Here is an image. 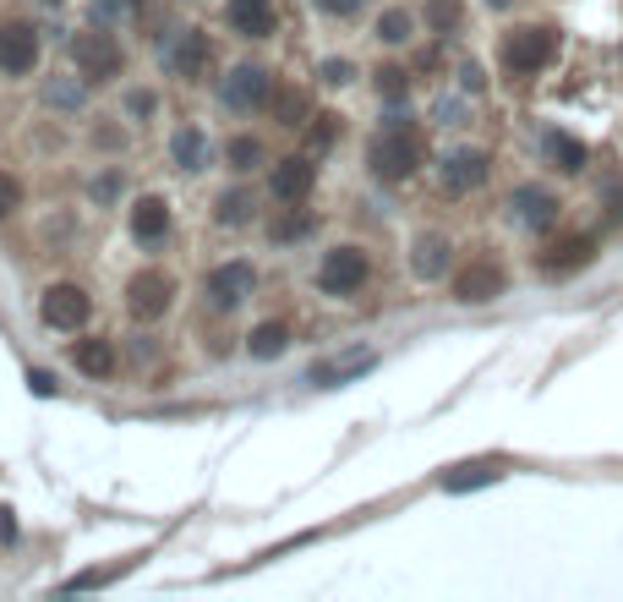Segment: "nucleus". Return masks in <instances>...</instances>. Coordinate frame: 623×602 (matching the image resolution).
<instances>
[{
	"label": "nucleus",
	"mask_w": 623,
	"mask_h": 602,
	"mask_svg": "<svg viewBox=\"0 0 623 602\" xmlns=\"http://www.w3.org/2000/svg\"><path fill=\"white\" fill-rule=\"evenodd\" d=\"M427 159V132L411 121V116H394L383 132L367 142V170L377 181H411Z\"/></svg>",
	"instance_id": "1"
},
{
	"label": "nucleus",
	"mask_w": 623,
	"mask_h": 602,
	"mask_svg": "<svg viewBox=\"0 0 623 602\" xmlns=\"http://www.w3.org/2000/svg\"><path fill=\"white\" fill-rule=\"evenodd\" d=\"M553 56H558V28H547V22L508 28L498 45V61L508 77H536V71L553 67Z\"/></svg>",
	"instance_id": "2"
},
{
	"label": "nucleus",
	"mask_w": 623,
	"mask_h": 602,
	"mask_svg": "<svg viewBox=\"0 0 623 602\" xmlns=\"http://www.w3.org/2000/svg\"><path fill=\"white\" fill-rule=\"evenodd\" d=\"M71 67L82 82H116L126 71V50L116 33H105V28H82V33H71Z\"/></svg>",
	"instance_id": "3"
},
{
	"label": "nucleus",
	"mask_w": 623,
	"mask_h": 602,
	"mask_svg": "<svg viewBox=\"0 0 623 602\" xmlns=\"http://www.w3.org/2000/svg\"><path fill=\"white\" fill-rule=\"evenodd\" d=\"M367 279H373L367 247H328L323 264H317V290L323 296H356Z\"/></svg>",
	"instance_id": "4"
},
{
	"label": "nucleus",
	"mask_w": 623,
	"mask_h": 602,
	"mask_svg": "<svg viewBox=\"0 0 623 602\" xmlns=\"http://www.w3.org/2000/svg\"><path fill=\"white\" fill-rule=\"evenodd\" d=\"M170 302H176V279H170L165 268H137V274L126 279V313H131L137 324H159V318L170 313Z\"/></svg>",
	"instance_id": "5"
},
{
	"label": "nucleus",
	"mask_w": 623,
	"mask_h": 602,
	"mask_svg": "<svg viewBox=\"0 0 623 602\" xmlns=\"http://www.w3.org/2000/svg\"><path fill=\"white\" fill-rule=\"evenodd\" d=\"M251 290H257V268H251L247 258H230V264L208 268V279H202V302H208L214 313H236Z\"/></svg>",
	"instance_id": "6"
},
{
	"label": "nucleus",
	"mask_w": 623,
	"mask_h": 602,
	"mask_svg": "<svg viewBox=\"0 0 623 602\" xmlns=\"http://www.w3.org/2000/svg\"><path fill=\"white\" fill-rule=\"evenodd\" d=\"M219 99H225L230 110H241V116H251V110H268V105H274V71L257 67V61L230 67V77L219 82Z\"/></svg>",
	"instance_id": "7"
},
{
	"label": "nucleus",
	"mask_w": 623,
	"mask_h": 602,
	"mask_svg": "<svg viewBox=\"0 0 623 602\" xmlns=\"http://www.w3.org/2000/svg\"><path fill=\"white\" fill-rule=\"evenodd\" d=\"M39 56H44L39 28L22 22V17H6L0 22V77H28V71L39 67Z\"/></svg>",
	"instance_id": "8"
},
{
	"label": "nucleus",
	"mask_w": 623,
	"mask_h": 602,
	"mask_svg": "<svg viewBox=\"0 0 623 602\" xmlns=\"http://www.w3.org/2000/svg\"><path fill=\"white\" fill-rule=\"evenodd\" d=\"M88 313H93V302H88V290L71 285V279L50 285V290L39 296V318H44L50 329H61V335H77V329L88 324Z\"/></svg>",
	"instance_id": "9"
},
{
	"label": "nucleus",
	"mask_w": 623,
	"mask_h": 602,
	"mask_svg": "<svg viewBox=\"0 0 623 602\" xmlns=\"http://www.w3.org/2000/svg\"><path fill=\"white\" fill-rule=\"evenodd\" d=\"M503 290H508V274L493 258H471L454 274V302H465V307H487V302H498Z\"/></svg>",
	"instance_id": "10"
},
{
	"label": "nucleus",
	"mask_w": 623,
	"mask_h": 602,
	"mask_svg": "<svg viewBox=\"0 0 623 602\" xmlns=\"http://www.w3.org/2000/svg\"><path fill=\"white\" fill-rule=\"evenodd\" d=\"M487 170H493V159H487L482 148H454V154H443V165H437V187H443L448 198H465V193H476V187L487 181Z\"/></svg>",
	"instance_id": "11"
},
{
	"label": "nucleus",
	"mask_w": 623,
	"mask_h": 602,
	"mask_svg": "<svg viewBox=\"0 0 623 602\" xmlns=\"http://www.w3.org/2000/svg\"><path fill=\"white\" fill-rule=\"evenodd\" d=\"M165 67L176 71L181 82H202L208 67H214V45H208V33H202V28H181L176 45L165 50Z\"/></svg>",
	"instance_id": "12"
},
{
	"label": "nucleus",
	"mask_w": 623,
	"mask_h": 602,
	"mask_svg": "<svg viewBox=\"0 0 623 602\" xmlns=\"http://www.w3.org/2000/svg\"><path fill=\"white\" fill-rule=\"evenodd\" d=\"M126 230H131L137 247H165V236H170V203L159 198V193H142V198L131 203V214H126Z\"/></svg>",
	"instance_id": "13"
},
{
	"label": "nucleus",
	"mask_w": 623,
	"mask_h": 602,
	"mask_svg": "<svg viewBox=\"0 0 623 602\" xmlns=\"http://www.w3.org/2000/svg\"><path fill=\"white\" fill-rule=\"evenodd\" d=\"M312 181H317V165H312L307 154H290V159H279V165H274V176H268L274 198L290 203V208H301V203H307Z\"/></svg>",
	"instance_id": "14"
},
{
	"label": "nucleus",
	"mask_w": 623,
	"mask_h": 602,
	"mask_svg": "<svg viewBox=\"0 0 623 602\" xmlns=\"http://www.w3.org/2000/svg\"><path fill=\"white\" fill-rule=\"evenodd\" d=\"M225 22H230V33H241V39H274V33H279L274 0H230V6H225Z\"/></svg>",
	"instance_id": "15"
},
{
	"label": "nucleus",
	"mask_w": 623,
	"mask_h": 602,
	"mask_svg": "<svg viewBox=\"0 0 623 602\" xmlns=\"http://www.w3.org/2000/svg\"><path fill=\"white\" fill-rule=\"evenodd\" d=\"M508 219L525 225V230H547L558 219V198L547 187H514L508 193Z\"/></svg>",
	"instance_id": "16"
},
{
	"label": "nucleus",
	"mask_w": 623,
	"mask_h": 602,
	"mask_svg": "<svg viewBox=\"0 0 623 602\" xmlns=\"http://www.w3.org/2000/svg\"><path fill=\"white\" fill-rule=\"evenodd\" d=\"M591 258H596V236H558V241L542 253V274L563 279V274H580Z\"/></svg>",
	"instance_id": "17"
},
{
	"label": "nucleus",
	"mask_w": 623,
	"mask_h": 602,
	"mask_svg": "<svg viewBox=\"0 0 623 602\" xmlns=\"http://www.w3.org/2000/svg\"><path fill=\"white\" fill-rule=\"evenodd\" d=\"M71 362H77V373L82 378H116L121 373V356H116V339H77L71 345Z\"/></svg>",
	"instance_id": "18"
},
{
	"label": "nucleus",
	"mask_w": 623,
	"mask_h": 602,
	"mask_svg": "<svg viewBox=\"0 0 623 602\" xmlns=\"http://www.w3.org/2000/svg\"><path fill=\"white\" fill-rule=\"evenodd\" d=\"M411 274H416V279H443V274H448V236H437V230L416 236V247H411Z\"/></svg>",
	"instance_id": "19"
},
{
	"label": "nucleus",
	"mask_w": 623,
	"mask_h": 602,
	"mask_svg": "<svg viewBox=\"0 0 623 602\" xmlns=\"http://www.w3.org/2000/svg\"><path fill=\"white\" fill-rule=\"evenodd\" d=\"M290 339H296V329H290L285 318H268V324H257V329L247 335L251 362H274V356H285V351H290Z\"/></svg>",
	"instance_id": "20"
},
{
	"label": "nucleus",
	"mask_w": 623,
	"mask_h": 602,
	"mask_svg": "<svg viewBox=\"0 0 623 602\" xmlns=\"http://www.w3.org/2000/svg\"><path fill=\"white\" fill-rule=\"evenodd\" d=\"M170 159L181 170H202L208 165V137H202V127H176L170 132Z\"/></svg>",
	"instance_id": "21"
},
{
	"label": "nucleus",
	"mask_w": 623,
	"mask_h": 602,
	"mask_svg": "<svg viewBox=\"0 0 623 602\" xmlns=\"http://www.w3.org/2000/svg\"><path fill=\"white\" fill-rule=\"evenodd\" d=\"M542 148H547L553 170H563V176L585 170V142H580V137H568V132H547V137H542Z\"/></svg>",
	"instance_id": "22"
},
{
	"label": "nucleus",
	"mask_w": 623,
	"mask_h": 602,
	"mask_svg": "<svg viewBox=\"0 0 623 602\" xmlns=\"http://www.w3.org/2000/svg\"><path fill=\"white\" fill-rule=\"evenodd\" d=\"M268 110H274L279 127H307L312 121V99L301 88H274V105H268Z\"/></svg>",
	"instance_id": "23"
},
{
	"label": "nucleus",
	"mask_w": 623,
	"mask_h": 602,
	"mask_svg": "<svg viewBox=\"0 0 623 602\" xmlns=\"http://www.w3.org/2000/svg\"><path fill=\"white\" fill-rule=\"evenodd\" d=\"M251 208H257V203H251L247 187H230V193L219 198V208H214V219H219L225 230H236V225H251Z\"/></svg>",
	"instance_id": "24"
},
{
	"label": "nucleus",
	"mask_w": 623,
	"mask_h": 602,
	"mask_svg": "<svg viewBox=\"0 0 623 602\" xmlns=\"http://www.w3.org/2000/svg\"><path fill=\"white\" fill-rule=\"evenodd\" d=\"M373 367V356L362 351V356H350V362H323V367H312V384H345V378H356V373H367Z\"/></svg>",
	"instance_id": "25"
},
{
	"label": "nucleus",
	"mask_w": 623,
	"mask_h": 602,
	"mask_svg": "<svg viewBox=\"0 0 623 602\" xmlns=\"http://www.w3.org/2000/svg\"><path fill=\"white\" fill-rule=\"evenodd\" d=\"M503 466L498 461H482V466H459L454 476H443V487L448 493H465V487H482V482H498Z\"/></svg>",
	"instance_id": "26"
},
{
	"label": "nucleus",
	"mask_w": 623,
	"mask_h": 602,
	"mask_svg": "<svg viewBox=\"0 0 623 602\" xmlns=\"http://www.w3.org/2000/svg\"><path fill=\"white\" fill-rule=\"evenodd\" d=\"M93 17L99 22H142L148 17V0H93Z\"/></svg>",
	"instance_id": "27"
},
{
	"label": "nucleus",
	"mask_w": 623,
	"mask_h": 602,
	"mask_svg": "<svg viewBox=\"0 0 623 602\" xmlns=\"http://www.w3.org/2000/svg\"><path fill=\"white\" fill-rule=\"evenodd\" d=\"M225 159H230V170H251V165H263V142L251 132H236L225 142Z\"/></svg>",
	"instance_id": "28"
},
{
	"label": "nucleus",
	"mask_w": 623,
	"mask_h": 602,
	"mask_svg": "<svg viewBox=\"0 0 623 602\" xmlns=\"http://www.w3.org/2000/svg\"><path fill=\"white\" fill-rule=\"evenodd\" d=\"M411 28H416V17H411V11H399V6H388V11L377 17V39H383V45H405V39H411Z\"/></svg>",
	"instance_id": "29"
},
{
	"label": "nucleus",
	"mask_w": 623,
	"mask_h": 602,
	"mask_svg": "<svg viewBox=\"0 0 623 602\" xmlns=\"http://www.w3.org/2000/svg\"><path fill=\"white\" fill-rule=\"evenodd\" d=\"M373 88H377V99H388V105H399V99L411 93V71H405V67H377Z\"/></svg>",
	"instance_id": "30"
},
{
	"label": "nucleus",
	"mask_w": 623,
	"mask_h": 602,
	"mask_svg": "<svg viewBox=\"0 0 623 602\" xmlns=\"http://www.w3.org/2000/svg\"><path fill=\"white\" fill-rule=\"evenodd\" d=\"M44 99H50L56 110H77V105H82V82H77V77H50V82H44Z\"/></svg>",
	"instance_id": "31"
},
{
	"label": "nucleus",
	"mask_w": 623,
	"mask_h": 602,
	"mask_svg": "<svg viewBox=\"0 0 623 602\" xmlns=\"http://www.w3.org/2000/svg\"><path fill=\"white\" fill-rule=\"evenodd\" d=\"M17 208H22V181H17L11 170H0V219L17 214Z\"/></svg>",
	"instance_id": "32"
},
{
	"label": "nucleus",
	"mask_w": 623,
	"mask_h": 602,
	"mask_svg": "<svg viewBox=\"0 0 623 602\" xmlns=\"http://www.w3.org/2000/svg\"><path fill=\"white\" fill-rule=\"evenodd\" d=\"M312 230V214H285L279 225H274V241H296V236H307Z\"/></svg>",
	"instance_id": "33"
},
{
	"label": "nucleus",
	"mask_w": 623,
	"mask_h": 602,
	"mask_svg": "<svg viewBox=\"0 0 623 602\" xmlns=\"http://www.w3.org/2000/svg\"><path fill=\"white\" fill-rule=\"evenodd\" d=\"M427 22H433V28H443V33H454L459 6H454V0H433V6H427Z\"/></svg>",
	"instance_id": "34"
},
{
	"label": "nucleus",
	"mask_w": 623,
	"mask_h": 602,
	"mask_svg": "<svg viewBox=\"0 0 623 602\" xmlns=\"http://www.w3.org/2000/svg\"><path fill=\"white\" fill-rule=\"evenodd\" d=\"M339 132V116H312V148H328Z\"/></svg>",
	"instance_id": "35"
},
{
	"label": "nucleus",
	"mask_w": 623,
	"mask_h": 602,
	"mask_svg": "<svg viewBox=\"0 0 623 602\" xmlns=\"http://www.w3.org/2000/svg\"><path fill=\"white\" fill-rule=\"evenodd\" d=\"M356 77V67L350 61H323V82H334V88H345Z\"/></svg>",
	"instance_id": "36"
},
{
	"label": "nucleus",
	"mask_w": 623,
	"mask_h": 602,
	"mask_svg": "<svg viewBox=\"0 0 623 602\" xmlns=\"http://www.w3.org/2000/svg\"><path fill=\"white\" fill-rule=\"evenodd\" d=\"M317 6H323L328 17H339V22H345V17H356V11H362L367 0H317Z\"/></svg>",
	"instance_id": "37"
},
{
	"label": "nucleus",
	"mask_w": 623,
	"mask_h": 602,
	"mask_svg": "<svg viewBox=\"0 0 623 602\" xmlns=\"http://www.w3.org/2000/svg\"><path fill=\"white\" fill-rule=\"evenodd\" d=\"M116 193H121V176H116V170L93 181V198H116Z\"/></svg>",
	"instance_id": "38"
},
{
	"label": "nucleus",
	"mask_w": 623,
	"mask_h": 602,
	"mask_svg": "<svg viewBox=\"0 0 623 602\" xmlns=\"http://www.w3.org/2000/svg\"><path fill=\"white\" fill-rule=\"evenodd\" d=\"M28 384H33L39 395H56V378H50V373H28Z\"/></svg>",
	"instance_id": "39"
},
{
	"label": "nucleus",
	"mask_w": 623,
	"mask_h": 602,
	"mask_svg": "<svg viewBox=\"0 0 623 602\" xmlns=\"http://www.w3.org/2000/svg\"><path fill=\"white\" fill-rule=\"evenodd\" d=\"M459 82H465V93H482V71H476V67L459 71Z\"/></svg>",
	"instance_id": "40"
},
{
	"label": "nucleus",
	"mask_w": 623,
	"mask_h": 602,
	"mask_svg": "<svg viewBox=\"0 0 623 602\" xmlns=\"http://www.w3.org/2000/svg\"><path fill=\"white\" fill-rule=\"evenodd\" d=\"M126 105H131V116H148V110H154V99H148V93H131Z\"/></svg>",
	"instance_id": "41"
},
{
	"label": "nucleus",
	"mask_w": 623,
	"mask_h": 602,
	"mask_svg": "<svg viewBox=\"0 0 623 602\" xmlns=\"http://www.w3.org/2000/svg\"><path fill=\"white\" fill-rule=\"evenodd\" d=\"M487 6H493V11H503V6H508V0H487Z\"/></svg>",
	"instance_id": "42"
},
{
	"label": "nucleus",
	"mask_w": 623,
	"mask_h": 602,
	"mask_svg": "<svg viewBox=\"0 0 623 602\" xmlns=\"http://www.w3.org/2000/svg\"><path fill=\"white\" fill-rule=\"evenodd\" d=\"M44 6H61V0H44Z\"/></svg>",
	"instance_id": "43"
}]
</instances>
